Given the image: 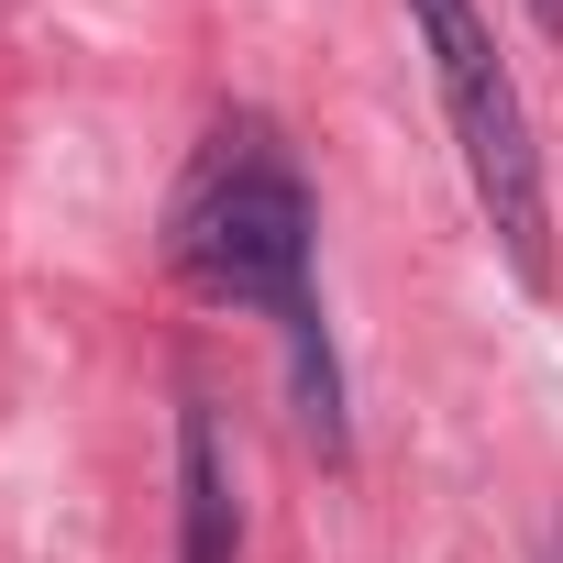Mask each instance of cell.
Segmentation results:
<instances>
[{"label": "cell", "instance_id": "obj_1", "mask_svg": "<svg viewBox=\"0 0 563 563\" xmlns=\"http://www.w3.org/2000/svg\"><path fill=\"white\" fill-rule=\"evenodd\" d=\"M310 243H321L310 177L276 155L265 122H232V133L199 144V166H188V188H177V210H166V254H177V276H188L199 299H232V310L276 321L310 442L343 453V365H332V321H321Z\"/></svg>", "mask_w": 563, "mask_h": 563}, {"label": "cell", "instance_id": "obj_2", "mask_svg": "<svg viewBox=\"0 0 563 563\" xmlns=\"http://www.w3.org/2000/svg\"><path fill=\"white\" fill-rule=\"evenodd\" d=\"M409 34L431 56V89L453 111V155H464V188L486 210V232L508 243L519 288H552V210H541V144H530V111H519V78L486 34L475 0H409Z\"/></svg>", "mask_w": 563, "mask_h": 563}, {"label": "cell", "instance_id": "obj_4", "mask_svg": "<svg viewBox=\"0 0 563 563\" xmlns=\"http://www.w3.org/2000/svg\"><path fill=\"white\" fill-rule=\"evenodd\" d=\"M530 23H541V34H563V0H530Z\"/></svg>", "mask_w": 563, "mask_h": 563}, {"label": "cell", "instance_id": "obj_5", "mask_svg": "<svg viewBox=\"0 0 563 563\" xmlns=\"http://www.w3.org/2000/svg\"><path fill=\"white\" fill-rule=\"evenodd\" d=\"M541 563H563V530H552V552H541Z\"/></svg>", "mask_w": 563, "mask_h": 563}, {"label": "cell", "instance_id": "obj_3", "mask_svg": "<svg viewBox=\"0 0 563 563\" xmlns=\"http://www.w3.org/2000/svg\"><path fill=\"white\" fill-rule=\"evenodd\" d=\"M243 508H232V453L210 409H177V563H232Z\"/></svg>", "mask_w": 563, "mask_h": 563}]
</instances>
